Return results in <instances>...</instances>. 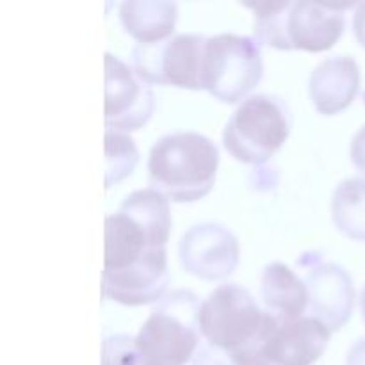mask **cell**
Returning a JSON list of instances; mask_svg holds the SVG:
<instances>
[{"instance_id": "10", "label": "cell", "mask_w": 365, "mask_h": 365, "mask_svg": "<svg viewBox=\"0 0 365 365\" xmlns=\"http://www.w3.org/2000/svg\"><path fill=\"white\" fill-rule=\"evenodd\" d=\"M155 110V95L134 68L106 53V127L128 134L145 127Z\"/></svg>"}, {"instance_id": "22", "label": "cell", "mask_w": 365, "mask_h": 365, "mask_svg": "<svg viewBox=\"0 0 365 365\" xmlns=\"http://www.w3.org/2000/svg\"><path fill=\"white\" fill-rule=\"evenodd\" d=\"M346 365H365V339H359L346 355Z\"/></svg>"}, {"instance_id": "3", "label": "cell", "mask_w": 365, "mask_h": 365, "mask_svg": "<svg viewBox=\"0 0 365 365\" xmlns=\"http://www.w3.org/2000/svg\"><path fill=\"white\" fill-rule=\"evenodd\" d=\"M202 302L187 289L164 296L135 335L145 365H185L195 359L203 337L200 330Z\"/></svg>"}, {"instance_id": "5", "label": "cell", "mask_w": 365, "mask_h": 365, "mask_svg": "<svg viewBox=\"0 0 365 365\" xmlns=\"http://www.w3.org/2000/svg\"><path fill=\"white\" fill-rule=\"evenodd\" d=\"M274 321L239 284L214 289L200 310V330L205 341L232 353L234 359L252 349Z\"/></svg>"}, {"instance_id": "15", "label": "cell", "mask_w": 365, "mask_h": 365, "mask_svg": "<svg viewBox=\"0 0 365 365\" xmlns=\"http://www.w3.org/2000/svg\"><path fill=\"white\" fill-rule=\"evenodd\" d=\"M178 20V4L166 0H128L120 6L125 32L138 43H157L171 38Z\"/></svg>"}, {"instance_id": "2", "label": "cell", "mask_w": 365, "mask_h": 365, "mask_svg": "<svg viewBox=\"0 0 365 365\" xmlns=\"http://www.w3.org/2000/svg\"><path fill=\"white\" fill-rule=\"evenodd\" d=\"M220 150L198 132H171L155 141L148 157L152 189L175 203H195L214 187Z\"/></svg>"}, {"instance_id": "18", "label": "cell", "mask_w": 365, "mask_h": 365, "mask_svg": "<svg viewBox=\"0 0 365 365\" xmlns=\"http://www.w3.org/2000/svg\"><path fill=\"white\" fill-rule=\"evenodd\" d=\"M100 365H145L135 337L127 334L107 335L102 341Z\"/></svg>"}, {"instance_id": "13", "label": "cell", "mask_w": 365, "mask_h": 365, "mask_svg": "<svg viewBox=\"0 0 365 365\" xmlns=\"http://www.w3.org/2000/svg\"><path fill=\"white\" fill-rule=\"evenodd\" d=\"M360 89V68L351 56H335L314 68L309 93L319 114L334 116L348 109Z\"/></svg>"}, {"instance_id": "16", "label": "cell", "mask_w": 365, "mask_h": 365, "mask_svg": "<svg viewBox=\"0 0 365 365\" xmlns=\"http://www.w3.org/2000/svg\"><path fill=\"white\" fill-rule=\"evenodd\" d=\"M335 228L353 241H365V177L346 178L330 203Z\"/></svg>"}, {"instance_id": "9", "label": "cell", "mask_w": 365, "mask_h": 365, "mask_svg": "<svg viewBox=\"0 0 365 365\" xmlns=\"http://www.w3.org/2000/svg\"><path fill=\"white\" fill-rule=\"evenodd\" d=\"M303 271V282L309 296L310 317L319 321L330 331H339L355 309V285L344 267L327 262L319 252H305L296 260Z\"/></svg>"}, {"instance_id": "19", "label": "cell", "mask_w": 365, "mask_h": 365, "mask_svg": "<svg viewBox=\"0 0 365 365\" xmlns=\"http://www.w3.org/2000/svg\"><path fill=\"white\" fill-rule=\"evenodd\" d=\"M192 365H239V362L232 353L216 348L209 342H203L192 359Z\"/></svg>"}, {"instance_id": "12", "label": "cell", "mask_w": 365, "mask_h": 365, "mask_svg": "<svg viewBox=\"0 0 365 365\" xmlns=\"http://www.w3.org/2000/svg\"><path fill=\"white\" fill-rule=\"evenodd\" d=\"M349 7H356V4L289 2L284 27L285 48L312 53L330 50L344 34V11Z\"/></svg>"}, {"instance_id": "17", "label": "cell", "mask_w": 365, "mask_h": 365, "mask_svg": "<svg viewBox=\"0 0 365 365\" xmlns=\"http://www.w3.org/2000/svg\"><path fill=\"white\" fill-rule=\"evenodd\" d=\"M139 163V150L128 134L106 128V189L130 177Z\"/></svg>"}, {"instance_id": "8", "label": "cell", "mask_w": 365, "mask_h": 365, "mask_svg": "<svg viewBox=\"0 0 365 365\" xmlns=\"http://www.w3.org/2000/svg\"><path fill=\"white\" fill-rule=\"evenodd\" d=\"M331 331L310 316L274 321L260 341L237 356L239 365H314L327 351Z\"/></svg>"}, {"instance_id": "1", "label": "cell", "mask_w": 365, "mask_h": 365, "mask_svg": "<svg viewBox=\"0 0 365 365\" xmlns=\"http://www.w3.org/2000/svg\"><path fill=\"white\" fill-rule=\"evenodd\" d=\"M170 200L152 187L130 192L106 217L102 296L125 307L160 302L170 285Z\"/></svg>"}, {"instance_id": "6", "label": "cell", "mask_w": 365, "mask_h": 365, "mask_svg": "<svg viewBox=\"0 0 365 365\" xmlns=\"http://www.w3.org/2000/svg\"><path fill=\"white\" fill-rule=\"evenodd\" d=\"M264 77L262 45L255 38L217 34L209 38L203 86L223 103L245 102Z\"/></svg>"}, {"instance_id": "14", "label": "cell", "mask_w": 365, "mask_h": 365, "mask_svg": "<svg viewBox=\"0 0 365 365\" xmlns=\"http://www.w3.org/2000/svg\"><path fill=\"white\" fill-rule=\"evenodd\" d=\"M260 299L262 309L278 323L299 319L309 305L303 278L282 262L264 267L260 277Z\"/></svg>"}, {"instance_id": "4", "label": "cell", "mask_w": 365, "mask_h": 365, "mask_svg": "<svg viewBox=\"0 0 365 365\" xmlns=\"http://www.w3.org/2000/svg\"><path fill=\"white\" fill-rule=\"evenodd\" d=\"M292 114L277 95L259 93L241 102L223 130V145L235 160L252 166L266 164L289 139Z\"/></svg>"}, {"instance_id": "23", "label": "cell", "mask_w": 365, "mask_h": 365, "mask_svg": "<svg viewBox=\"0 0 365 365\" xmlns=\"http://www.w3.org/2000/svg\"><path fill=\"white\" fill-rule=\"evenodd\" d=\"M360 309H362V317H364V323H365V287L362 291V296H360Z\"/></svg>"}, {"instance_id": "20", "label": "cell", "mask_w": 365, "mask_h": 365, "mask_svg": "<svg viewBox=\"0 0 365 365\" xmlns=\"http://www.w3.org/2000/svg\"><path fill=\"white\" fill-rule=\"evenodd\" d=\"M351 163L365 175V125L353 135L351 141Z\"/></svg>"}, {"instance_id": "7", "label": "cell", "mask_w": 365, "mask_h": 365, "mask_svg": "<svg viewBox=\"0 0 365 365\" xmlns=\"http://www.w3.org/2000/svg\"><path fill=\"white\" fill-rule=\"evenodd\" d=\"M209 38L203 34H175L164 41L138 43L132 50V68L146 84L205 89L203 68Z\"/></svg>"}, {"instance_id": "21", "label": "cell", "mask_w": 365, "mask_h": 365, "mask_svg": "<svg viewBox=\"0 0 365 365\" xmlns=\"http://www.w3.org/2000/svg\"><path fill=\"white\" fill-rule=\"evenodd\" d=\"M353 32L359 45L365 48V2L356 4L355 14H353Z\"/></svg>"}, {"instance_id": "11", "label": "cell", "mask_w": 365, "mask_h": 365, "mask_svg": "<svg viewBox=\"0 0 365 365\" xmlns=\"http://www.w3.org/2000/svg\"><path fill=\"white\" fill-rule=\"evenodd\" d=\"M241 248L227 227L200 223L189 228L178 245V259L185 273L202 280H221L237 269Z\"/></svg>"}]
</instances>
